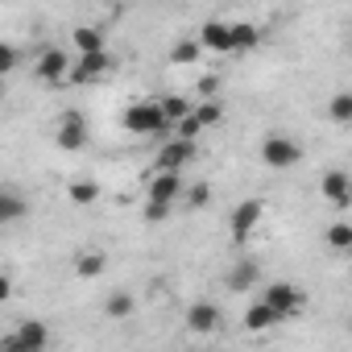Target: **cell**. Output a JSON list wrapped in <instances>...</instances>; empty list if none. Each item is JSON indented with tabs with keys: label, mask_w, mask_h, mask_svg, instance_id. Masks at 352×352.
<instances>
[{
	"label": "cell",
	"mask_w": 352,
	"mask_h": 352,
	"mask_svg": "<svg viewBox=\"0 0 352 352\" xmlns=\"http://www.w3.org/2000/svg\"><path fill=\"white\" fill-rule=\"evenodd\" d=\"M199 54H208L204 42H199V38H187V42H179V46L170 50V63H174V67H191V63H199Z\"/></svg>",
	"instance_id": "603a6c76"
},
{
	"label": "cell",
	"mask_w": 352,
	"mask_h": 352,
	"mask_svg": "<svg viewBox=\"0 0 352 352\" xmlns=\"http://www.w3.org/2000/svg\"><path fill=\"white\" fill-rule=\"evenodd\" d=\"M220 319H224V315H220L216 302H195V307L187 311V327L199 331V336H212V331L220 327Z\"/></svg>",
	"instance_id": "5bb4252c"
},
{
	"label": "cell",
	"mask_w": 352,
	"mask_h": 352,
	"mask_svg": "<svg viewBox=\"0 0 352 352\" xmlns=\"http://www.w3.org/2000/svg\"><path fill=\"white\" fill-rule=\"evenodd\" d=\"M261 162H265L270 170H290V166L302 162V145H298L294 137H286V133H270V137L261 141Z\"/></svg>",
	"instance_id": "3957f363"
},
{
	"label": "cell",
	"mask_w": 352,
	"mask_h": 352,
	"mask_svg": "<svg viewBox=\"0 0 352 352\" xmlns=\"http://www.w3.org/2000/svg\"><path fill=\"white\" fill-rule=\"evenodd\" d=\"M323 245L340 257H352V224L348 220H331L327 232H323Z\"/></svg>",
	"instance_id": "2e32d148"
},
{
	"label": "cell",
	"mask_w": 352,
	"mask_h": 352,
	"mask_svg": "<svg viewBox=\"0 0 352 352\" xmlns=\"http://www.w3.org/2000/svg\"><path fill=\"white\" fill-rule=\"evenodd\" d=\"M216 91H220V79L216 75H204L199 79V96H216Z\"/></svg>",
	"instance_id": "f1b7e54d"
},
{
	"label": "cell",
	"mask_w": 352,
	"mask_h": 352,
	"mask_svg": "<svg viewBox=\"0 0 352 352\" xmlns=\"http://www.w3.org/2000/svg\"><path fill=\"white\" fill-rule=\"evenodd\" d=\"M195 157H199V141H195V137H179V133H174V137L157 149L153 170H183V166H191Z\"/></svg>",
	"instance_id": "5b68a950"
},
{
	"label": "cell",
	"mask_w": 352,
	"mask_h": 352,
	"mask_svg": "<svg viewBox=\"0 0 352 352\" xmlns=\"http://www.w3.org/2000/svg\"><path fill=\"white\" fill-rule=\"evenodd\" d=\"M137 311V298L129 294V290H116V294H108V302H104V315L108 319H129Z\"/></svg>",
	"instance_id": "7402d4cb"
},
{
	"label": "cell",
	"mask_w": 352,
	"mask_h": 352,
	"mask_svg": "<svg viewBox=\"0 0 352 352\" xmlns=\"http://www.w3.org/2000/svg\"><path fill=\"white\" fill-rule=\"evenodd\" d=\"M79 63L71 67V79L67 83H96L108 75V50H96V54H75Z\"/></svg>",
	"instance_id": "7c38bea8"
},
{
	"label": "cell",
	"mask_w": 352,
	"mask_h": 352,
	"mask_svg": "<svg viewBox=\"0 0 352 352\" xmlns=\"http://www.w3.org/2000/svg\"><path fill=\"white\" fill-rule=\"evenodd\" d=\"M30 212V204L13 191V187H5V191H0V220H5V224H17L21 216Z\"/></svg>",
	"instance_id": "ffe728a7"
},
{
	"label": "cell",
	"mask_w": 352,
	"mask_h": 352,
	"mask_svg": "<svg viewBox=\"0 0 352 352\" xmlns=\"http://www.w3.org/2000/svg\"><path fill=\"white\" fill-rule=\"evenodd\" d=\"M195 38L204 42V50H208V54H232V21L212 17V21H204V25H199V34H195Z\"/></svg>",
	"instance_id": "30bf717a"
},
{
	"label": "cell",
	"mask_w": 352,
	"mask_h": 352,
	"mask_svg": "<svg viewBox=\"0 0 352 352\" xmlns=\"http://www.w3.org/2000/svg\"><path fill=\"white\" fill-rule=\"evenodd\" d=\"M224 286H228L232 294H245V290L261 286V265H257V261H249V257H241V261L224 274Z\"/></svg>",
	"instance_id": "4fadbf2b"
},
{
	"label": "cell",
	"mask_w": 352,
	"mask_h": 352,
	"mask_svg": "<svg viewBox=\"0 0 352 352\" xmlns=\"http://www.w3.org/2000/svg\"><path fill=\"white\" fill-rule=\"evenodd\" d=\"M257 46H261V30L253 21H232V54L241 58V54H253Z\"/></svg>",
	"instance_id": "9a60e30c"
},
{
	"label": "cell",
	"mask_w": 352,
	"mask_h": 352,
	"mask_svg": "<svg viewBox=\"0 0 352 352\" xmlns=\"http://www.w3.org/2000/svg\"><path fill=\"white\" fill-rule=\"evenodd\" d=\"M120 124H124V133H133V137H157V133L170 129V120H166V112H162V100L129 104L124 116H120Z\"/></svg>",
	"instance_id": "6da1fadb"
},
{
	"label": "cell",
	"mask_w": 352,
	"mask_h": 352,
	"mask_svg": "<svg viewBox=\"0 0 352 352\" xmlns=\"http://www.w3.org/2000/svg\"><path fill=\"white\" fill-rule=\"evenodd\" d=\"M67 199H71L75 208H91V204H100V183H91V179H75V183L67 187Z\"/></svg>",
	"instance_id": "44dd1931"
},
{
	"label": "cell",
	"mask_w": 352,
	"mask_h": 352,
	"mask_svg": "<svg viewBox=\"0 0 352 352\" xmlns=\"http://www.w3.org/2000/svg\"><path fill=\"white\" fill-rule=\"evenodd\" d=\"M0 348L5 352H46L50 348V327L42 319H21L13 336L0 340Z\"/></svg>",
	"instance_id": "7a4b0ae2"
},
{
	"label": "cell",
	"mask_w": 352,
	"mask_h": 352,
	"mask_svg": "<svg viewBox=\"0 0 352 352\" xmlns=\"http://www.w3.org/2000/svg\"><path fill=\"white\" fill-rule=\"evenodd\" d=\"M170 212H174V204H166V199H149V204H145V224H166Z\"/></svg>",
	"instance_id": "4316f807"
},
{
	"label": "cell",
	"mask_w": 352,
	"mask_h": 352,
	"mask_svg": "<svg viewBox=\"0 0 352 352\" xmlns=\"http://www.w3.org/2000/svg\"><path fill=\"white\" fill-rule=\"evenodd\" d=\"M13 67H17V46H5V50H0V71L9 75Z\"/></svg>",
	"instance_id": "83f0119b"
},
{
	"label": "cell",
	"mask_w": 352,
	"mask_h": 352,
	"mask_svg": "<svg viewBox=\"0 0 352 352\" xmlns=\"http://www.w3.org/2000/svg\"><path fill=\"white\" fill-rule=\"evenodd\" d=\"M261 220H265V204H261V199L236 204V208H232V241H249Z\"/></svg>",
	"instance_id": "ba28073f"
},
{
	"label": "cell",
	"mask_w": 352,
	"mask_h": 352,
	"mask_svg": "<svg viewBox=\"0 0 352 352\" xmlns=\"http://www.w3.org/2000/svg\"><path fill=\"white\" fill-rule=\"evenodd\" d=\"M183 195H187L183 170H153V179H149V199H166V204H179Z\"/></svg>",
	"instance_id": "9c48e42d"
},
{
	"label": "cell",
	"mask_w": 352,
	"mask_h": 352,
	"mask_svg": "<svg viewBox=\"0 0 352 352\" xmlns=\"http://www.w3.org/2000/svg\"><path fill=\"white\" fill-rule=\"evenodd\" d=\"M108 270V253H100V249H79L75 253V274L79 278H100Z\"/></svg>",
	"instance_id": "d6986e66"
},
{
	"label": "cell",
	"mask_w": 352,
	"mask_h": 352,
	"mask_svg": "<svg viewBox=\"0 0 352 352\" xmlns=\"http://www.w3.org/2000/svg\"><path fill=\"white\" fill-rule=\"evenodd\" d=\"M58 145L67 153H75V149L87 145V120H83V112H63L58 116Z\"/></svg>",
	"instance_id": "8fae6325"
},
{
	"label": "cell",
	"mask_w": 352,
	"mask_h": 352,
	"mask_svg": "<svg viewBox=\"0 0 352 352\" xmlns=\"http://www.w3.org/2000/svg\"><path fill=\"white\" fill-rule=\"evenodd\" d=\"M191 108H195V104H191L187 96H166V100H162V112H166L170 129L179 124V120H187V116H191Z\"/></svg>",
	"instance_id": "d4e9b609"
},
{
	"label": "cell",
	"mask_w": 352,
	"mask_h": 352,
	"mask_svg": "<svg viewBox=\"0 0 352 352\" xmlns=\"http://www.w3.org/2000/svg\"><path fill=\"white\" fill-rule=\"evenodd\" d=\"M327 116L331 124H352V91H336L327 100Z\"/></svg>",
	"instance_id": "cb8c5ba5"
},
{
	"label": "cell",
	"mask_w": 352,
	"mask_h": 352,
	"mask_svg": "<svg viewBox=\"0 0 352 352\" xmlns=\"http://www.w3.org/2000/svg\"><path fill=\"white\" fill-rule=\"evenodd\" d=\"M183 199H187V208H191V212H204V208L212 204V187H208V183H191Z\"/></svg>",
	"instance_id": "484cf974"
},
{
	"label": "cell",
	"mask_w": 352,
	"mask_h": 352,
	"mask_svg": "<svg viewBox=\"0 0 352 352\" xmlns=\"http://www.w3.org/2000/svg\"><path fill=\"white\" fill-rule=\"evenodd\" d=\"M71 50H75V54H96V50H108V46H104V30H100V25H79V30L71 34Z\"/></svg>",
	"instance_id": "e0dca14e"
},
{
	"label": "cell",
	"mask_w": 352,
	"mask_h": 352,
	"mask_svg": "<svg viewBox=\"0 0 352 352\" xmlns=\"http://www.w3.org/2000/svg\"><path fill=\"white\" fill-rule=\"evenodd\" d=\"M348 331H352V315H348Z\"/></svg>",
	"instance_id": "f546056e"
},
{
	"label": "cell",
	"mask_w": 352,
	"mask_h": 352,
	"mask_svg": "<svg viewBox=\"0 0 352 352\" xmlns=\"http://www.w3.org/2000/svg\"><path fill=\"white\" fill-rule=\"evenodd\" d=\"M71 54L63 50V46H46V50H38V58H34V75L42 79V83H67L71 79Z\"/></svg>",
	"instance_id": "8992f818"
},
{
	"label": "cell",
	"mask_w": 352,
	"mask_h": 352,
	"mask_svg": "<svg viewBox=\"0 0 352 352\" xmlns=\"http://www.w3.org/2000/svg\"><path fill=\"white\" fill-rule=\"evenodd\" d=\"M319 195H323L336 212L352 208V174H348V170H327L323 179H319Z\"/></svg>",
	"instance_id": "52a82bcc"
},
{
	"label": "cell",
	"mask_w": 352,
	"mask_h": 352,
	"mask_svg": "<svg viewBox=\"0 0 352 352\" xmlns=\"http://www.w3.org/2000/svg\"><path fill=\"white\" fill-rule=\"evenodd\" d=\"M261 298L282 315V323H286V319H294V315H302V307H307V294H302L294 282H265Z\"/></svg>",
	"instance_id": "277c9868"
},
{
	"label": "cell",
	"mask_w": 352,
	"mask_h": 352,
	"mask_svg": "<svg viewBox=\"0 0 352 352\" xmlns=\"http://www.w3.org/2000/svg\"><path fill=\"white\" fill-rule=\"evenodd\" d=\"M274 323H282V315H278L265 298L249 302V311H245V327H249V331H265V327H274Z\"/></svg>",
	"instance_id": "ac0fdd59"
}]
</instances>
